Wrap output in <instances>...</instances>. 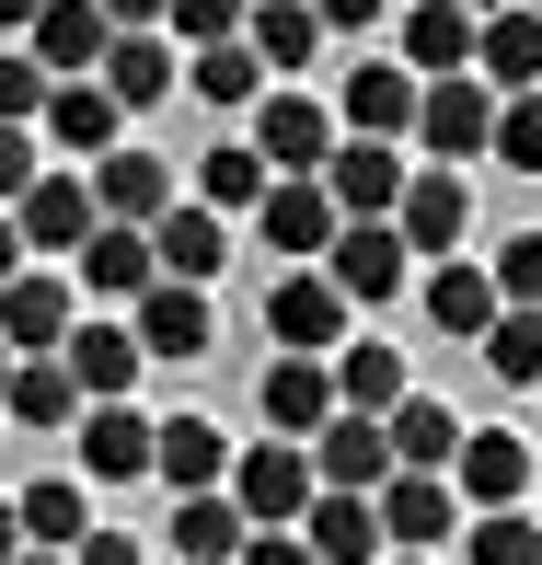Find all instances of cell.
Masks as SVG:
<instances>
[{
    "label": "cell",
    "instance_id": "obj_1",
    "mask_svg": "<svg viewBox=\"0 0 542 565\" xmlns=\"http://www.w3.org/2000/svg\"><path fill=\"white\" fill-rule=\"evenodd\" d=\"M312 497H323V473H312L300 439H243V450H231V508H243L254 531H300Z\"/></svg>",
    "mask_w": 542,
    "mask_h": 565
},
{
    "label": "cell",
    "instance_id": "obj_2",
    "mask_svg": "<svg viewBox=\"0 0 542 565\" xmlns=\"http://www.w3.org/2000/svg\"><path fill=\"white\" fill-rule=\"evenodd\" d=\"M266 335H277V358H334V347H347V289H334L323 266H277Z\"/></svg>",
    "mask_w": 542,
    "mask_h": 565
},
{
    "label": "cell",
    "instance_id": "obj_3",
    "mask_svg": "<svg viewBox=\"0 0 542 565\" xmlns=\"http://www.w3.org/2000/svg\"><path fill=\"white\" fill-rule=\"evenodd\" d=\"M416 150L438 173H461V162H485L497 150V93L461 70V82H427V105H416Z\"/></svg>",
    "mask_w": 542,
    "mask_h": 565
},
{
    "label": "cell",
    "instance_id": "obj_4",
    "mask_svg": "<svg viewBox=\"0 0 542 565\" xmlns=\"http://www.w3.org/2000/svg\"><path fill=\"white\" fill-rule=\"evenodd\" d=\"M323 277L347 289V312H381V300H404L416 254H404L393 220H347V231H334V254H323Z\"/></svg>",
    "mask_w": 542,
    "mask_h": 565
},
{
    "label": "cell",
    "instance_id": "obj_5",
    "mask_svg": "<svg viewBox=\"0 0 542 565\" xmlns=\"http://www.w3.org/2000/svg\"><path fill=\"white\" fill-rule=\"evenodd\" d=\"M12 231H23V254H82L93 231H105V209H93V173L46 162L35 185H23V209H12Z\"/></svg>",
    "mask_w": 542,
    "mask_h": 565
},
{
    "label": "cell",
    "instance_id": "obj_6",
    "mask_svg": "<svg viewBox=\"0 0 542 565\" xmlns=\"http://www.w3.org/2000/svg\"><path fill=\"white\" fill-rule=\"evenodd\" d=\"M254 404H266V427L277 439H300L312 450L347 404H334V358H266V381H254Z\"/></svg>",
    "mask_w": 542,
    "mask_h": 565
},
{
    "label": "cell",
    "instance_id": "obj_7",
    "mask_svg": "<svg viewBox=\"0 0 542 565\" xmlns=\"http://www.w3.org/2000/svg\"><path fill=\"white\" fill-rule=\"evenodd\" d=\"M404 150L393 139H334V162H323V196H334V220H393L404 209Z\"/></svg>",
    "mask_w": 542,
    "mask_h": 565
},
{
    "label": "cell",
    "instance_id": "obj_8",
    "mask_svg": "<svg viewBox=\"0 0 542 565\" xmlns=\"http://www.w3.org/2000/svg\"><path fill=\"white\" fill-rule=\"evenodd\" d=\"M254 150H266V173H277V185H289V173H323V162H334V116L312 105V93H289V82H277L266 105H254Z\"/></svg>",
    "mask_w": 542,
    "mask_h": 565
},
{
    "label": "cell",
    "instance_id": "obj_9",
    "mask_svg": "<svg viewBox=\"0 0 542 565\" xmlns=\"http://www.w3.org/2000/svg\"><path fill=\"white\" fill-rule=\"evenodd\" d=\"M116 127H127V105H116L105 82H59V93H46V116H35V139L59 150L70 173H93V162L116 150Z\"/></svg>",
    "mask_w": 542,
    "mask_h": 565
},
{
    "label": "cell",
    "instance_id": "obj_10",
    "mask_svg": "<svg viewBox=\"0 0 542 565\" xmlns=\"http://www.w3.org/2000/svg\"><path fill=\"white\" fill-rule=\"evenodd\" d=\"M393 231H404V254H438V266H450L461 231H474V185H461V173H438V162H416V173H404Z\"/></svg>",
    "mask_w": 542,
    "mask_h": 565
},
{
    "label": "cell",
    "instance_id": "obj_11",
    "mask_svg": "<svg viewBox=\"0 0 542 565\" xmlns=\"http://www.w3.org/2000/svg\"><path fill=\"white\" fill-rule=\"evenodd\" d=\"M105 46H116L105 0H46V12H35V35H23V58H35L46 82H93V70H105Z\"/></svg>",
    "mask_w": 542,
    "mask_h": 565
},
{
    "label": "cell",
    "instance_id": "obj_12",
    "mask_svg": "<svg viewBox=\"0 0 542 565\" xmlns=\"http://www.w3.org/2000/svg\"><path fill=\"white\" fill-rule=\"evenodd\" d=\"M254 231H266V254H289V266H323L347 220H334L323 173H289V185H266V209H254Z\"/></svg>",
    "mask_w": 542,
    "mask_h": 565
},
{
    "label": "cell",
    "instance_id": "obj_13",
    "mask_svg": "<svg viewBox=\"0 0 542 565\" xmlns=\"http://www.w3.org/2000/svg\"><path fill=\"white\" fill-rule=\"evenodd\" d=\"M450 497L474 508H520L531 497V439H508V427H461V461H450Z\"/></svg>",
    "mask_w": 542,
    "mask_h": 565
},
{
    "label": "cell",
    "instance_id": "obj_14",
    "mask_svg": "<svg viewBox=\"0 0 542 565\" xmlns=\"http://www.w3.org/2000/svg\"><path fill=\"white\" fill-rule=\"evenodd\" d=\"M173 196H185V185H173L162 150H105V162H93V209H105L116 231H150Z\"/></svg>",
    "mask_w": 542,
    "mask_h": 565
},
{
    "label": "cell",
    "instance_id": "obj_15",
    "mask_svg": "<svg viewBox=\"0 0 542 565\" xmlns=\"http://www.w3.org/2000/svg\"><path fill=\"white\" fill-rule=\"evenodd\" d=\"M150 266L185 277V289H209V277L231 266V220H220V209H196V196H173V209L150 220Z\"/></svg>",
    "mask_w": 542,
    "mask_h": 565
},
{
    "label": "cell",
    "instance_id": "obj_16",
    "mask_svg": "<svg viewBox=\"0 0 542 565\" xmlns=\"http://www.w3.org/2000/svg\"><path fill=\"white\" fill-rule=\"evenodd\" d=\"M127 335H139V358H209V335H220V323H209V289H185V277H150Z\"/></svg>",
    "mask_w": 542,
    "mask_h": 565
},
{
    "label": "cell",
    "instance_id": "obj_17",
    "mask_svg": "<svg viewBox=\"0 0 542 565\" xmlns=\"http://www.w3.org/2000/svg\"><path fill=\"white\" fill-rule=\"evenodd\" d=\"M370 508H381V543H404V554H427V543H450V531H461L450 473H393Z\"/></svg>",
    "mask_w": 542,
    "mask_h": 565
},
{
    "label": "cell",
    "instance_id": "obj_18",
    "mask_svg": "<svg viewBox=\"0 0 542 565\" xmlns=\"http://www.w3.org/2000/svg\"><path fill=\"white\" fill-rule=\"evenodd\" d=\"M0 347H12V358H59L70 347V277L23 266L12 289H0Z\"/></svg>",
    "mask_w": 542,
    "mask_h": 565
},
{
    "label": "cell",
    "instance_id": "obj_19",
    "mask_svg": "<svg viewBox=\"0 0 542 565\" xmlns=\"http://www.w3.org/2000/svg\"><path fill=\"white\" fill-rule=\"evenodd\" d=\"M312 473L334 484V497H381V484H393V427L381 416H334L312 439Z\"/></svg>",
    "mask_w": 542,
    "mask_h": 565
},
{
    "label": "cell",
    "instance_id": "obj_20",
    "mask_svg": "<svg viewBox=\"0 0 542 565\" xmlns=\"http://www.w3.org/2000/svg\"><path fill=\"white\" fill-rule=\"evenodd\" d=\"M416 105H427V82L404 58L347 70V127H358V139H416Z\"/></svg>",
    "mask_w": 542,
    "mask_h": 565
},
{
    "label": "cell",
    "instance_id": "obj_21",
    "mask_svg": "<svg viewBox=\"0 0 542 565\" xmlns=\"http://www.w3.org/2000/svg\"><path fill=\"white\" fill-rule=\"evenodd\" d=\"M150 473L173 484V497H220L231 484V439L209 416H162V439H150Z\"/></svg>",
    "mask_w": 542,
    "mask_h": 565
},
{
    "label": "cell",
    "instance_id": "obj_22",
    "mask_svg": "<svg viewBox=\"0 0 542 565\" xmlns=\"http://www.w3.org/2000/svg\"><path fill=\"white\" fill-rule=\"evenodd\" d=\"M59 370L82 381V404H127V381H139L150 358H139V335H127V323H70Z\"/></svg>",
    "mask_w": 542,
    "mask_h": 565
},
{
    "label": "cell",
    "instance_id": "obj_23",
    "mask_svg": "<svg viewBox=\"0 0 542 565\" xmlns=\"http://www.w3.org/2000/svg\"><path fill=\"white\" fill-rule=\"evenodd\" d=\"M474 35L485 23L461 12V0H416V12H404V70H416V82H461V70H474Z\"/></svg>",
    "mask_w": 542,
    "mask_h": 565
},
{
    "label": "cell",
    "instance_id": "obj_24",
    "mask_svg": "<svg viewBox=\"0 0 542 565\" xmlns=\"http://www.w3.org/2000/svg\"><path fill=\"white\" fill-rule=\"evenodd\" d=\"M93 82H105V93H116L127 116H150V105H162L173 82H185V46H173V35H116V46H105V70H93Z\"/></svg>",
    "mask_w": 542,
    "mask_h": 565
},
{
    "label": "cell",
    "instance_id": "obj_25",
    "mask_svg": "<svg viewBox=\"0 0 542 565\" xmlns=\"http://www.w3.org/2000/svg\"><path fill=\"white\" fill-rule=\"evenodd\" d=\"M150 439H162V427H150L139 404H93V416H82V473L93 484H139L150 473Z\"/></svg>",
    "mask_w": 542,
    "mask_h": 565
},
{
    "label": "cell",
    "instance_id": "obj_26",
    "mask_svg": "<svg viewBox=\"0 0 542 565\" xmlns=\"http://www.w3.org/2000/svg\"><path fill=\"white\" fill-rule=\"evenodd\" d=\"M474 82L485 93H542V12H531V0L474 35Z\"/></svg>",
    "mask_w": 542,
    "mask_h": 565
},
{
    "label": "cell",
    "instance_id": "obj_27",
    "mask_svg": "<svg viewBox=\"0 0 542 565\" xmlns=\"http://www.w3.org/2000/svg\"><path fill=\"white\" fill-rule=\"evenodd\" d=\"M0 416L35 427V439H59V427H82V381H70L59 358H12V381H0Z\"/></svg>",
    "mask_w": 542,
    "mask_h": 565
},
{
    "label": "cell",
    "instance_id": "obj_28",
    "mask_svg": "<svg viewBox=\"0 0 542 565\" xmlns=\"http://www.w3.org/2000/svg\"><path fill=\"white\" fill-rule=\"evenodd\" d=\"M508 300H497V277L474 266V254H450V266H427V323L438 335H461V347H485V323H497Z\"/></svg>",
    "mask_w": 542,
    "mask_h": 565
},
{
    "label": "cell",
    "instance_id": "obj_29",
    "mask_svg": "<svg viewBox=\"0 0 542 565\" xmlns=\"http://www.w3.org/2000/svg\"><path fill=\"white\" fill-rule=\"evenodd\" d=\"M381 427H393V473H450V461H461V416L438 393H404Z\"/></svg>",
    "mask_w": 542,
    "mask_h": 565
},
{
    "label": "cell",
    "instance_id": "obj_30",
    "mask_svg": "<svg viewBox=\"0 0 542 565\" xmlns=\"http://www.w3.org/2000/svg\"><path fill=\"white\" fill-rule=\"evenodd\" d=\"M243 46L277 70V82H289V70L323 58V12H312V0H254V12H243Z\"/></svg>",
    "mask_w": 542,
    "mask_h": 565
},
{
    "label": "cell",
    "instance_id": "obj_31",
    "mask_svg": "<svg viewBox=\"0 0 542 565\" xmlns=\"http://www.w3.org/2000/svg\"><path fill=\"white\" fill-rule=\"evenodd\" d=\"M12 520H23V543H35V554H82L93 497H82V473H46V484H23V497H12Z\"/></svg>",
    "mask_w": 542,
    "mask_h": 565
},
{
    "label": "cell",
    "instance_id": "obj_32",
    "mask_svg": "<svg viewBox=\"0 0 542 565\" xmlns=\"http://www.w3.org/2000/svg\"><path fill=\"white\" fill-rule=\"evenodd\" d=\"M300 543H312V565H370L381 554V508L370 497H312V520H300Z\"/></svg>",
    "mask_w": 542,
    "mask_h": 565
},
{
    "label": "cell",
    "instance_id": "obj_33",
    "mask_svg": "<svg viewBox=\"0 0 542 565\" xmlns=\"http://www.w3.org/2000/svg\"><path fill=\"white\" fill-rule=\"evenodd\" d=\"M70 266H82V289H93V300H139L150 277H162V266H150V231H116V220L93 231V243L70 254Z\"/></svg>",
    "mask_w": 542,
    "mask_h": 565
},
{
    "label": "cell",
    "instance_id": "obj_34",
    "mask_svg": "<svg viewBox=\"0 0 542 565\" xmlns=\"http://www.w3.org/2000/svg\"><path fill=\"white\" fill-rule=\"evenodd\" d=\"M243 543H254V520L231 508V484L173 508V554H185V565H243Z\"/></svg>",
    "mask_w": 542,
    "mask_h": 565
},
{
    "label": "cell",
    "instance_id": "obj_35",
    "mask_svg": "<svg viewBox=\"0 0 542 565\" xmlns=\"http://www.w3.org/2000/svg\"><path fill=\"white\" fill-rule=\"evenodd\" d=\"M266 185H277V173H266V150H254V139H220V150H196V209H266Z\"/></svg>",
    "mask_w": 542,
    "mask_h": 565
},
{
    "label": "cell",
    "instance_id": "obj_36",
    "mask_svg": "<svg viewBox=\"0 0 542 565\" xmlns=\"http://www.w3.org/2000/svg\"><path fill=\"white\" fill-rule=\"evenodd\" d=\"M334 404H347V416H393L404 404V347H334Z\"/></svg>",
    "mask_w": 542,
    "mask_h": 565
},
{
    "label": "cell",
    "instance_id": "obj_37",
    "mask_svg": "<svg viewBox=\"0 0 542 565\" xmlns=\"http://www.w3.org/2000/svg\"><path fill=\"white\" fill-rule=\"evenodd\" d=\"M185 82H196V105H266V58H254V46L243 35H231V46H196V58H185Z\"/></svg>",
    "mask_w": 542,
    "mask_h": 565
},
{
    "label": "cell",
    "instance_id": "obj_38",
    "mask_svg": "<svg viewBox=\"0 0 542 565\" xmlns=\"http://www.w3.org/2000/svg\"><path fill=\"white\" fill-rule=\"evenodd\" d=\"M485 370H497L508 393H542V312H497L485 323Z\"/></svg>",
    "mask_w": 542,
    "mask_h": 565
},
{
    "label": "cell",
    "instance_id": "obj_39",
    "mask_svg": "<svg viewBox=\"0 0 542 565\" xmlns=\"http://www.w3.org/2000/svg\"><path fill=\"white\" fill-rule=\"evenodd\" d=\"M461 554L474 565H542V520L531 508H485V520L461 531Z\"/></svg>",
    "mask_w": 542,
    "mask_h": 565
},
{
    "label": "cell",
    "instance_id": "obj_40",
    "mask_svg": "<svg viewBox=\"0 0 542 565\" xmlns=\"http://www.w3.org/2000/svg\"><path fill=\"white\" fill-rule=\"evenodd\" d=\"M243 12H254V0H173V12H162V35L196 58V46H231V35H243Z\"/></svg>",
    "mask_w": 542,
    "mask_h": 565
},
{
    "label": "cell",
    "instance_id": "obj_41",
    "mask_svg": "<svg viewBox=\"0 0 542 565\" xmlns=\"http://www.w3.org/2000/svg\"><path fill=\"white\" fill-rule=\"evenodd\" d=\"M485 277H497V300H508V312H542V231L497 243V266H485Z\"/></svg>",
    "mask_w": 542,
    "mask_h": 565
},
{
    "label": "cell",
    "instance_id": "obj_42",
    "mask_svg": "<svg viewBox=\"0 0 542 565\" xmlns=\"http://www.w3.org/2000/svg\"><path fill=\"white\" fill-rule=\"evenodd\" d=\"M497 162L542 173V93H508V105H497Z\"/></svg>",
    "mask_w": 542,
    "mask_h": 565
},
{
    "label": "cell",
    "instance_id": "obj_43",
    "mask_svg": "<svg viewBox=\"0 0 542 565\" xmlns=\"http://www.w3.org/2000/svg\"><path fill=\"white\" fill-rule=\"evenodd\" d=\"M46 93H59V82H46L35 58H0V127H35V116H46Z\"/></svg>",
    "mask_w": 542,
    "mask_h": 565
},
{
    "label": "cell",
    "instance_id": "obj_44",
    "mask_svg": "<svg viewBox=\"0 0 542 565\" xmlns=\"http://www.w3.org/2000/svg\"><path fill=\"white\" fill-rule=\"evenodd\" d=\"M35 173H46V139H35V127H0V209H23Z\"/></svg>",
    "mask_w": 542,
    "mask_h": 565
},
{
    "label": "cell",
    "instance_id": "obj_45",
    "mask_svg": "<svg viewBox=\"0 0 542 565\" xmlns=\"http://www.w3.org/2000/svg\"><path fill=\"white\" fill-rule=\"evenodd\" d=\"M312 12H323V46H334V35H370L381 0H312Z\"/></svg>",
    "mask_w": 542,
    "mask_h": 565
},
{
    "label": "cell",
    "instance_id": "obj_46",
    "mask_svg": "<svg viewBox=\"0 0 542 565\" xmlns=\"http://www.w3.org/2000/svg\"><path fill=\"white\" fill-rule=\"evenodd\" d=\"M243 565H312V543H300V531H254Z\"/></svg>",
    "mask_w": 542,
    "mask_h": 565
},
{
    "label": "cell",
    "instance_id": "obj_47",
    "mask_svg": "<svg viewBox=\"0 0 542 565\" xmlns=\"http://www.w3.org/2000/svg\"><path fill=\"white\" fill-rule=\"evenodd\" d=\"M70 565H150V554L127 543V531H82V554H70Z\"/></svg>",
    "mask_w": 542,
    "mask_h": 565
},
{
    "label": "cell",
    "instance_id": "obj_48",
    "mask_svg": "<svg viewBox=\"0 0 542 565\" xmlns=\"http://www.w3.org/2000/svg\"><path fill=\"white\" fill-rule=\"evenodd\" d=\"M162 12H173V0H105V23H116V35H162Z\"/></svg>",
    "mask_w": 542,
    "mask_h": 565
},
{
    "label": "cell",
    "instance_id": "obj_49",
    "mask_svg": "<svg viewBox=\"0 0 542 565\" xmlns=\"http://www.w3.org/2000/svg\"><path fill=\"white\" fill-rule=\"evenodd\" d=\"M23 266H35V254H23V231H12V209H0V289H12Z\"/></svg>",
    "mask_w": 542,
    "mask_h": 565
},
{
    "label": "cell",
    "instance_id": "obj_50",
    "mask_svg": "<svg viewBox=\"0 0 542 565\" xmlns=\"http://www.w3.org/2000/svg\"><path fill=\"white\" fill-rule=\"evenodd\" d=\"M35 12L46 0H0V35H35Z\"/></svg>",
    "mask_w": 542,
    "mask_h": 565
},
{
    "label": "cell",
    "instance_id": "obj_51",
    "mask_svg": "<svg viewBox=\"0 0 542 565\" xmlns=\"http://www.w3.org/2000/svg\"><path fill=\"white\" fill-rule=\"evenodd\" d=\"M23 554V520H12V497H0V565H12Z\"/></svg>",
    "mask_w": 542,
    "mask_h": 565
},
{
    "label": "cell",
    "instance_id": "obj_52",
    "mask_svg": "<svg viewBox=\"0 0 542 565\" xmlns=\"http://www.w3.org/2000/svg\"><path fill=\"white\" fill-rule=\"evenodd\" d=\"M461 12H474V23H497V12H520V0H461Z\"/></svg>",
    "mask_w": 542,
    "mask_h": 565
},
{
    "label": "cell",
    "instance_id": "obj_53",
    "mask_svg": "<svg viewBox=\"0 0 542 565\" xmlns=\"http://www.w3.org/2000/svg\"><path fill=\"white\" fill-rule=\"evenodd\" d=\"M12 565H70V554H35V543H23V554H12Z\"/></svg>",
    "mask_w": 542,
    "mask_h": 565
},
{
    "label": "cell",
    "instance_id": "obj_54",
    "mask_svg": "<svg viewBox=\"0 0 542 565\" xmlns=\"http://www.w3.org/2000/svg\"><path fill=\"white\" fill-rule=\"evenodd\" d=\"M0 381H12V347H0Z\"/></svg>",
    "mask_w": 542,
    "mask_h": 565
},
{
    "label": "cell",
    "instance_id": "obj_55",
    "mask_svg": "<svg viewBox=\"0 0 542 565\" xmlns=\"http://www.w3.org/2000/svg\"><path fill=\"white\" fill-rule=\"evenodd\" d=\"M393 565H427V554H393Z\"/></svg>",
    "mask_w": 542,
    "mask_h": 565
},
{
    "label": "cell",
    "instance_id": "obj_56",
    "mask_svg": "<svg viewBox=\"0 0 542 565\" xmlns=\"http://www.w3.org/2000/svg\"><path fill=\"white\" fill-rule=\"evenodd\" d=\"M531 12H542V0H531Z\"/></svg>",
    "mask_w": 542,
    "mask_h": 565
}]
</instances>
